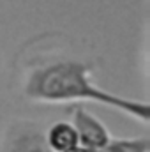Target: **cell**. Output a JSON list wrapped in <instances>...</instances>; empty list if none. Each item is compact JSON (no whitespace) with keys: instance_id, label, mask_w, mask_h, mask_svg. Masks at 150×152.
<instances>
[{"instance_id":"6da1fadb","label":"cell","mask_w":150,"mask_h":152,"mask_svg":"<svg viewBox=\"0 0 150 152\" xmlns=\"http://www.w3.org/2000/svg\"><path fill=\"white\" fill-rule=\"evenodd\" d=\"M92 66L79 60H57L34 69L25 81V96L36 103L62 104L90 101L125 113L143 124L150 122V106L145 101L122 97L103 90L92 81Z\"/></svg>"},{"instance_id":"7a4b0ae2","label":"cell","mask_w":150,"mask_h":152,"mask_svg":"<svg viewBox=\"0 0 150 152\" xmlns=\"http://www.w3.org/2000/svg\"><path fill=\"white\" fill-rule=\"evenodd\" d=\"M0 152H51L46 138L44 129L30 120H18L11 124L2 140Z\"/></svg>"},{"instance_id":"3957f363","label":"cell","mask_w":150,"mask_h":152,"mask_svg":"<svg viewBox=\"0 0 150 152\" xmlns=\"http://www.w3.org/2000/svg\"><path fill=\"white\" fill-rule=\"evenodd\" d=\"M71 124L74 126L76 134H78V143L85 149L95 152H103L111 142V134L108 127L83 106H76L73 110V120Z\"/></svg>"},{"instance_id":"277c9868","label":"cell","mask_w":150,"mask_h":152,"mask_svg":"<svg viewBox=\"0 0 150 152\" xmlns=\"http://www.w3.org/2000/svg\"><path fill=\"white\" fill-rule=\"evenodd\" d=\"M44 138L51 152H67L79 145L74 126L66 120H58L44 129Z\"/></svg>"},{"instance_id":"5b68a950","label":"cell","mask_w":150,"mask_h":152,"mask_svg":"<svg viewBox=\"0 0 150 152\" xmlns=\"http://www.w3.org/2000/svg\"><path fill=\"white\" fill-rule=\"evenodd\" d=\"M103 152H150L149 138H111Z\"/></svg>"},{"instance_id":"8992f818","label":"cell","mask_w":150,"mask_h":152,"mask_svg":"<svg viewBox=\"0 0 150 152\" xmlns=\"http://www.w3.org/2000/svg\"><path fill=\"white\" fill-rule=\"evenodd\" d=\"M67 152H95V151H90V149H85V147L78 145V147H74V149H71V151H67Z\"/></svg>"}]
</instances>
